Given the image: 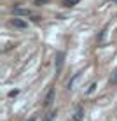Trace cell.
<instances>
[{
	"instance_id": "cell-4",
	"label": "cell",
	"mask_w": 117,
	"mask_h": 121,
	"mask_svg": "<svg viewBox=\"0 0 117 121\" xmlns=\"http://www.w3.org/2000/svg\"><path fill=\"white\" fill-rule=\"evenodd\" d=\"M52 100H54V90L51 88L47 91V95H45V100H44V107H49L52 104Z\"/></svg>"
},
{
	"instance_id": "cell-12",
	"label": "cell",
	"mask_w": 117,
	"mask_h": 121,
	"mask_svg": "<svg viewBox=\"0 0 117 121\" xmlns=\"http://www.w3.org/2000/svg\"><path fill=\"white\" fill-rule=\"evenodd\" d=\"M26 121H35V118H30V119H26Z\"/></svg>"
},
{
	"instance_id": "cell-5",
	"label": "cell",
	"mask_w": 117,
	"mask_h": 121,
	"mask_svg": "<svg viewBox=\"0 0 117 121\" xmlns=\"http://www.w3.org/2000/svg\"><path fill=\"white\" fill-rule=\"evenodd\" d=\"M107 32H108V26H105L101 32H100V35H98V42H100V44L105 42V35H107Z\"/></svg>"
},
{
	"instance_id": "cell-3",
	"label": "cell",
	"mask_w": 117,
	"mask_h": 121,
	"mask_svg": "<svg viewBox=\"0 0 117 121\" xmlns=\"http://www.w3.org/2000/svg\"><path fill=\"white\" fill-rule=\"evenodd\" d=\"M11 25H12V26H16V28H21V30L28 28V23L24 21V19H21V18H12L11 19Z\"/></svg>"
},
{
	"instance_id": "cell-7",
	"label": "cell",
	"mask_w": 117,
	"mask_h": 121,
	"mask_svg": "<svg viewBox=\"0 0 117 121\" xmlns=\"http://www.w3.org/2000/svg\"><path fill=\"white\" fill-rule=\"evenodd\" d=\"M56 114H58L56 111H51V112H49V114L44 118V121H54V119H56Z\"/></svg>"
},
{
	"instance_id": "cell-11",
	"label": "cell",
	"mask_w": 117,
	"mask_h": 121,
	"mask_svg": "<svg viewBox=\"0 0 117 121\" xmlns=\"http://www.w3.org/2000/svg\"><path fill=\"white\" fill-rule=\"evenodd\" d=\"M18 93H19V90H12V91H9V97L14 98V97H18Z\"/></svg>"
},
{
	"instance_id": "cell-13",
	"label": "cell",
	"mask_w": 117,
	"mask_h": 121,
	"mask_svg": "<svg viewBox=\"0 0 117 121\" xmlns=\"http://www.w3.org/2000/svg\"><path fill=\"white\" fill-rule=\"evenodd\" d=\"M112 2H117V0H112Z\"/></svg>"
},
{
	"instance_id": "cell-10",
	"label": "cell",
	"mask_w": 117,
	"mask_h": 121,
	"mask_svg": "<svg viewBox=\"0 0 117 121\" xmlns=\"http://www.w3.org/2000/svg\"><path fill=\"white\" fill-rule=\"evenodd\" d=\"M79 76H81V74H75V76H73V79H72V81H70V82H68V84H66V86H68V88H70V90H72V88H73V82H75V79H77Z\"/></svg>"
},
{
	"instance_id": "cell-9",
	"label": "cell",
	"mask_w": 117,
	"mask_h": 121,
	"mask_svg": "<svg viewBox=\"0 0 117 121\" xmlns=\"http://www.w3.org/2000/svg\"><path fill=\"white\" fill-rule=\"evenodd\" d=\"M14 14L16 16H26V14H30V12L24 11V9H14Z\"/></svg>"
},
{
	"instance_id": "cell-2",
	"label": "cell",
	"mask_w": 117,
	"mask_h": 121,
	"mask_svg": "<svg viewBox=\"0 0 117 121\" xmlns=\"http://www.w3.org/2000/svg\"><path fill=\"white\" fill-rule=\"evenodd\" d=\"M84 119V107L82 105H77L73 111V116H72V121H82Z\"/></svg>"
},
{
	"instance_id": "cell-1",
	"label": "cell",
	"mask_w": 117,
	"mask_h": 121,
	"mask_svg": "<svg viewBox=\"0 0 117 121\" xmlns=\"http://www.w3.org/2000/svg\"><path fill=\"white\" fill-rule=\"evenodd\" d=\"M63 63H65V53L60 51L56 55V60H54V67H56V72H60L61 69H63Z\"/></svg>"
},
{
	"instance_id": "cell-6",
	"label": "cell",
	"mask_w": 117,
	"mask_h": 121,
	"mask_svg": "<svg viewBox=\"0 0 117 121\" xmlns=\"http://www.w3.org/2000/svg\"><path fill=\"white\" fill-rule=\"evenodd\" d=\"M108 82H110V84H117V69H115V70H112V74H110V79H108Z\"/></svg>"
},
{
	"instance_id": "cell-8",
	"label": "cell",
	"mask_w": 117,
	"mask_h": 121,
	"mask_svg": "<svg viewBox=\"0 0 117 121\" xmlns=\"http://www.w3.org/2000/svg\"><path fill=\"white\" fill-rule=\"evenodd\" d=\"M79 2H81V0H63V5H66V7H72V5H77Z\"/></svg>"
}]
</instances>
